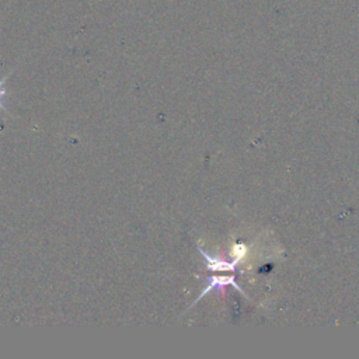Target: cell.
<instances>
[{
  "label": "cell",
  "instance_id": "1",
  "mask_svg": "<svg viewBox=\"0 0 359 359\" xmlns=\"http://www.w3.org/2000/svg\"><path fill=\"white\" fill-rule=\"evenodd\" d=\"M230 285H231L234 289H237L238 293H241L244 297H247L245 293L243 292V289L237 285L236 278H234L233 275H231V276H209L206 286L203 287V290L201 292V294L196 297V300L192 303V306H194L196 302H199L205 294L210 293L213 289H224L226 286H230Z\"/></svg>",
  "mask_w": 359,
  "mask_h": 359
},
{
  "label": "cell",
  "instance_id": "2",
  "mask_svg": "<svg viewBox=\"0 0 359 359\" xmlns=\"http://www.w3.org/2000/svg\"><path fill=\"white\" fill-rule=\"evenodd\" d=\"M196 248L202 254L203 261H205L209 271H234L236 264L238 262V259L224 261V259H220V258H216V257H212V255L206 254L201 247H196Z\"/></svg>",
  "mask_w": 359,
  "mask_h": 359
},
{
  "label": "cell",
  "instance_id": "3",
  "mask_svg": "<svg viewBox=\"0 0 359 359\" xmlns=\"http://www.w3.org/2000/svg\"><path fill=\"white\" fill-rule=\"evenodd\" d=\"M11 76V73H7L4 77H1L0 79V108H3V109H6V107H4V104H3V100H4V97H6V87H4V84H6V81H7V79Z\"/></svg>",
  "mask_w": 359,
  "mask_h": 359
},
{
  "label": "cell",
  "instance_id": "4",
  "mask_svg": "<svg viewBox=\"0 0 359 359\" xmlns=\"http://www.w3.org/2000/svg\"><path fill=\"white\" fill-rule=\"evenodd\" d=\"M245 251H247V248H245V245H243V244H237V245L233 247V254H234L236 259H238V261L244 258Z\"/></svg>",
  "mask_w": 359,
  "mask_h": 359
}]
</instances>
